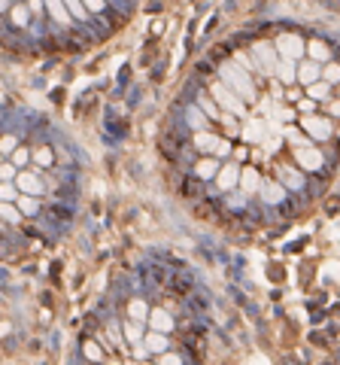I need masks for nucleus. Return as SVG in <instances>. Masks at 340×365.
Segmentation results:
<instances>
[{"label":"nucleus","instance_id":"f257e3e1","mask_svg":"<svg viewBox=\"0 0 340 365\" xmlns=\"http://www.w3.org/2000/svg\"><path fill=\"white\" fill-rule=\"evenodd\" d=\"M222 79H225L231 89H237L240 94H246V98H253L255 89H253V79L246 76V73H240L234 64H222Z\"/></svg>","mask_w":340,"mask_h":365},{"label":"nucleus","instance_id":"f03ea898","mask_svg":"<svg viewBox=\"0 0 340 365\" xmlns=\"http://www.w3.org/2000/svg\"><path fill=\"white\" fill-rule=\"evenodd\" d=\"M213 98H216V101H219V104L225 107V110H231L234 116H243V113H246V110H243V104H240V101L234 98V94L228 92L225 85H222V83H219V85H213Z\"/></svg>","mask_w":340,"mask_h":365},{"label":"nucleus","instance_id":"7ed1b4c3","mask_svg":"<svg viewBox=\"0 0 340 365\" xmlns=\"http://www.w3.org/2000/svg\"><path fill=\"white\" fill-rule=\"evenodd\" d=\"M277 49H279V55H283V58H289V61H295V58H298L301 52H304V43H301V36L286 34V36H279Z\"/></svg>","mask_w":340,"mask_h":365},{"label":"nucleus","instance_id":"20e7f679","mask_svg":"<svg viewBox=\"0 0 340 365\" xmlns=\"http://www.w3.org/2000/svg\"><path fill=\"white\" fill-rule=\"evenodd\" d=\"M295 158H298V165L307 167V171H319V167H322L319 149H310V146H301V149L295 152Z\"/></svg>","mask_w":340,"mask_h":365},{"label":"nucleus","instance_id":"39448f33","mask_svg":"<svg viewBox=\"0 0 340 365\" xmlns=\"http://www.w3.org/2000/svg\"><path fill=\"white\" fill-rule=\"evenodd\" d=\"M195 143L201 146V149H213V152H219V156H225L231 146H228L225 140H219V137H213V134H204V131H198L195 134Z\"/></svg>","mask_w":340,"mask_h":365},{"label":"nucleus","instance_id":"423d86ee","mask_svg":"<svg viewBox=\"0 0 340 365\" xmlns=\"http://www.w3.org/2000/svg\"><path fill=\"white\" fill-rule=\"evenodd\" d=\"M304 128L310 131V137H316V140H325V137H331V125H328V119H316V116H307Z\"/></svg>","mask_w":340,"mask_h":365},{"label":"nucleus","instance_id":"0eeeda50","mask_svg":"<svg viewBox=\"0 0 340 365\" xmlns=\"http://www.w3.org/2000/svg\"><path fill=\"white\" fill-rule=\"evenodd\" d=\"M255 55L262 58L264 73H273V70H277V52H273L268 43H258V46H255Z\"/></svg>","mask_w":340,"mask_h":365},{"label":"nucleus","instance_id":"6e6552de","mask_svg":"<svg viewBox=\"0 0 340 365\" xmlns=\"http://www.w3.org/2000/svg\"><path fill=\"white\" fill-rule=\"evenodd\" d=\"M16 182H19V189H21V192L43 195V182H40V177H36V174H19Z\"/></svg>","mask_w":340,"mask_h":365},{"label":"nucleus","instance_id":"1a4fd4ad","mask_svg":"<svg viewBox=\"0 0 340 365\" xmlns=\"http://www.w3.org/2000/svg\"><path fill=\"white\" fill-rule=\"evenodd\" d=\"M49 16L58 21V25H70V10L64 6V0H46Z\"/></svg>","mask_w":340,"mask_h":365},{"label":"nucleus","instance_id":"9d476101","mask_svg":"<svg viewBox=\"0 0 340 365\" xmlns=\"http://www.w3.org/2000/svg\"><path fill=\"white\" fill-rule=\"evenodd\" d=\"M149 323H152V328H158V332H170V328H173V320H170V313L161 311V308L149 313Z\"/></svg>","mask_w":340,"mask_h":365},{"label":"nucleus","instance_id":"9b49d317","mask_svg":"<svg viewBox=\"0 0 340 365\" xmlns=\"http://www.w3.org/2000/svg\"><path fill=\"white\" fill-rule=\"evenodd\" d=\"M237 180H240V171L234 165H228V167H222V171H219V189H231Z\"/></svg>","mask_w":340,"mask_h":365},{"label":"nucleus","instance_id":"f8f14e48","mask_svg":"<svg viewBox=\"0 0 340 365\" xmlns=\"http://www.w3.org/2000/svg\"><path fill=\"white\" fill-rule=\"evenodd\" d=\"M262 198L268 201V204H279V201H283V186H279V182H264V186H262Z\"/></svg>","mask_w":340,"mask_h":365},{"label":"nucleus","instance_id":"ddd939ff","mask_svg":"<svg viewBox=\"0 0 340 365\" xmlns=\"http://www.w3.org/2000/svg\"><path fill=\"white\" fill-rule=\"evenodd\" d=\"M240 186H243V192H246V195L258 189V174L253 171V167H246V171L240 174Z\"/></svg>","mask_w":340,"mask_h":365},{"label":"nucleus","instance_id":"4468645a","mask_svg":"<svg viewBox=\"0 0 340 365\" xmlns=\"http://www.w3.org/2000/svg\"><path fill=\"white\" fill-rule=\"evenodd\" d=\"M146 347H149L152 353H161V350L167 347V341H164V332H158V328H155V335H146Z\"/></svg>","mask_w":340,"mask_h":365},{"label":"nucleus","instance_id":"2eb2a0df","mask_svg":"<svg viewBox=\"0 0 340 365\" xmlns=\"http://www.w3.org/2000/svg\"><path fill=\"white\" fill-rule=\"evenodd\" d=\"M64 3H67L70 16H76L79 21H85V19H88V12H85V0H64Z\"/></svg>","mask_w":340,"mask_h":365},{"label":"nucleus","instance_id":"dca6fc26","mask_svg":"<svg viewBox=\"0 0 340 365\" xmlns=\"http://www.w3.org/2000/svg\"><path fill=\"white\" fill-rule=\"evenodd\" d=\"M19 207H21V213H25V216H36V213H40L36 195H31V198H21V201H19Z\"/></svg>","mask_w":340,"mask_h":365},{"label":"nucleus","instance_id":"f3484780","mask_svg":"<svg viewBox=\"0 0 340 365\" xmlns=\"http://www.w3.org/2000/svg\"><path fill=\"white\" fill-rule=\"evenodd\" d=\"M316 76H319V67H316V64H304V67H301V83L313 85Z\"/></svg>","mask_w":340,"mask_h":365},{"label":"nucleus","instance_id":"a211bd4d","mask_svg":"<svg viewBox=\"0 0 340 365\" xmlns=\"http://www.w3.org/2000/svg\"><path fill=\"white\" fill-rule=\"evenodd\" d=\"M12 21H16L19 28H28V21H31V12H28L25 6H16V10H12Z\"/></svg>","mask_w":340,"mask_h":365},{"label":"nucleus","instance_id":"6ab92c4d","mask_svg":"<svg viewBox=\"0 0 340 365\" xmlns=\"http://www.w3.org/2000/svg\"><path fill=\"white\" fill-rule=\"evenodd\" d=\"M310 55L316 58V61H328V49H325V43H310Z\"/></svg>","mask_w":340,"mask_h":365},{"label":"nucleus","instance_id":"aec40b11","mask_svg":"<svg viewBox=\"0 0 340 365\" xmlns=\"http://www.w3.org/2000/svg\"><path fill=\"white\" fill-rule=\"evenodd\" d=\"M283 180H286V186H289V189H301V186H304V177H301V174H295V171H283Z\"/></svg>","mask_w":340,"mask_h":365},{"label":"nucleus","instance_id":"412c9836","mask_svg":"<svg viewBox=\"0 0 340 365\" xmlns=\"http://www.w3.org/2000/svg\"><path fill=\"white\" fill-rule=\"evenodd\" d=\"M279 76H283L286 83H292V79H295V61H289V58H286V61L279 64Z\"/></svg>","mask_w":340,"mask_h":365},{"label":"nucleus","instance_id":"4be33fe9","mask_svg":"<svg viewBox=\"0 0 340 365\" xmlns=\"http://www.w3.org/2000/svg\"><path fill=\"white\" fill-rule=\"evenodd\" d=\"M219 171V165L216 162H201V165H198V177H213V174H216Z\"/></svg>","mask_w":340,"mask_h":365},{"label":"nucleus","instance_id":"5701e85b","mask_svg":"<svg viewBox=\"0 0 340 365\" xmlns=\"http://www.w3.org/2000/svg\"><path fill=\"white\" fill-rule=\"evenodd\" d=\"M131 317H134V320H149V311L143 308V302H131Z\"/></svg>","mask_w":340,"mask_h":365},{"label":"nucleus","instance_id":"b1692460","mask_svg":"<svg viewBox=\"0 0 340 365\" xmlns=\"http://www.w3.org/2000/svg\"><path fill=\"white\" fill-rule=\"evenodd\" d=\"M16 167H19L16 162H10V165H3V171H0V177H3L6 182H12V180H16V177H19V171H16Z\"/></svg>","mask_w":340,"mask_h":365},{"label":"nucleus","instance_id":"393cba45","mask_svg":"<svg viewBox=\"0 0 340 365\" xmlns=\"http://www.w3.org/2000/svg\"><path fill=\"white\" fill-rule=\"evenodd\" d=\"M3 219H6V222H16V219H19V210L12 207V201H3Z\"/></svg>","mask_w":340,"mask_h":365},{"label":"nucleus","instance_id":"a878e982","mask_svg":"<svg viewBox=\"0 0 340 365\" xmlns=\"http://www.w3.org/2000/svg\"><path fill=\"white\" fill-rule=\"evenodd\" d=\"M0 149H3V156H12V152L19 149V146H16V137L6 134V137H3V146H0Z\"/></svg>","mask_w":340,"mask_h":365},{"label":"nucleus","instance_id":"bb28decb","mask_svg":"<svg viewBox=\"0 0 340 365\" xmlns=\"http://www.w3.org/2000/svg\"><path fill=\"white\" fill-rule=\"evenodd\" d=\"M310 98H328V85L313 83V85H310Z\"/></svg>","mask_w":340,"mask_h":365},{"label":"nucleus","instance_id":"cd10ccee","mask_svg":"<svg viewBox=\"0 0 340 365\" xmlns=\"http://www.w3.org/2000/svg\"><path fill=\"white\" fill-rule=\"evenodd\" d=\"M10 158H12V162H16V165L21 167V165H28V158H31V152H28V149H16Z\"/></svg>","mask_w":340,"mask_h":365},{"label":"nucleus","instance_id":"c85d7f7f","mask_svg":"<svg viewBox=\"0 0 340 365\" xmlns=\"http://www.w3.org/2000/svg\"><path fill=\"white\" fill-rule=\"evenodd\" d=\"M19 186V182H16ZM12 186V182H3V201H16V195H19V189Z\"/></svg>","mask_w":340,"mask_h":365},{"label":"nucleus","instance_id":"c756f323","mask_svg":"<svg viewBox=\"0 0 340 365\" xmlns=\"http://www.w3.org/2000/svg\"><path fill=\"white\" fill-rule=\"evenodd\" d=\"M201 122H204V116L198 113L195 107H191V110H189V125H191V128H201Z\"/></svg>","mask_w":340,"mask_h":365},{"label":"nucleus","instance_id":"7c9ffc66","mask_svg":"<svg viewBox=\"0 0 340 365\" xmlns=\"http://www.w3.org/2000/svg\"><path fill=\"white\" fill-rule=\"evenodd\" d=\"M125 335H128L131 341H140V338H143V335H140V326H137V323H128V326H125Z\"/></svg>","mask_w":340,"mask_h":365},{"label":"nucleus","instance_id":"2f4dec72","mask_svg":"<svg viewBox=\"0 0 340 365\" xmlns=\"http://www.w3.org/2000/svg\"><path fill=\"white\" fill-rule=\"evenodd\" d=\"M36 162H40V165H52V149H49V146H43V149L36 152Z\"/></svg>","mask_w":340,"mask_h":365},{"label":"nucleus","instance_id":"473e14b6","mask_svg":"<svg viewBox=\"0 0 340 365\" xmlns=\"http://www.w3.org/2000/svg\"><path fill=\"white\" fill-rule=\"evenodd\" d=\"M85 6L92 12H103V10H107V0H85Z\"/></svg>","mask_w":340,"mask_h":365},{"label":"nucleus","instance_id":"72a5a7b5","mask_svg":"<svg viewBox=\"0 0 340 365\" xmlns=\"http://www.w3.org/2000/svg\"><path fill=\"white\" fill-rule=\"evenodd\" d=\"M325 79H328V83H337V79H340V67H337V64H331V67L325 70Z\"/></svg>","mask_w":340,"mask_h":365},{"label":"nucleus","instance_id":"f704fd0d","mask_svg":"<svg viewBox=\"0 0 340 365\" xmlns=\"http://www.w3.org/2000/svg\"><path fill=\"white\" fill-rule=\"evenodd\" d=\"M85 356H88V359H100V350L94 344H85Z\"/></svg>","mask_w":340,"mask_h":365},{"label":"nucleus","instance_id":"c9c22d12","mask_svg":"<svg viewBox=\"0 0 340 365\" xmlns=\"http://www.w3.org/2000/svg\"><path fill=\"white\" fill-rule=\"evenodd\" d=\"M201 107L206 110V116H219V113H216V107H213V104H210V101H206V98L201 101Z\"/></svg>","mask_w":340,"mask_h":365},{"label":"nucleus","instance_id":"e433bc0d","mask_svg":"<svg viewBox=\"0 0 340 365\" xmlns=\"http://www.w3.org/2000/svg\"><path fill=\"white\" fill-rule=\"evenodd\" d=\"M331 113H334V116H340V104H331Z\"/></svg>","mask_w":340,"mask_h":365}]
</instances>
